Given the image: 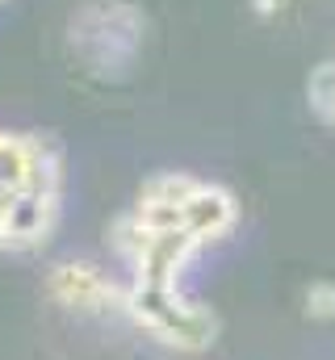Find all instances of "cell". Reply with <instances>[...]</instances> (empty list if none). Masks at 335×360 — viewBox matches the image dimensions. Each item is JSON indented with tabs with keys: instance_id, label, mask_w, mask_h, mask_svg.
I'll return each mask as SVG.
<instances>
[{
	"instance_id": "cell-1",
	"label": "cell",
	"mask_w": 335,
	"mask_h": 360,
	"mask_svg": "<svg viewBox=\"0 0 335 360\" xmlns=\"http://www.w3.org/2000/svg\"><path fill=\"white\" fill-rule=\"evenodd\" d=\"M134 310L176 344H206L210 340V319L201 310L176 302L168 293V285H143V293H134Z\"/></svg>"
},
{
	"instance_id": "cell-2",
	"label": "cell",
	"mask_w": 335,
	"mask_h": 360,
	"mask_svg": "<svg viewBox=\"0 0 335 360\" xmlns=\"http://www.w3.org/2000/svg\"><path fill=\"white\" fill-rule=\"evenodd\" d=\"M227 226H231V201H227V193L197 188V197L184 205V231L193 239H206V235H218Z\"/></svg>"
},
{
	"instance_id": "cell-3",
	"label": "cell",
	"mask_w": 335,
	"mask_h": 360,
	"mask_svg": "<svg viewBox=\"0 0 335 360\" xmlns=\"http://www.w3.org/2000/svg\"><path fill=\"white\" fill-rule=\"evenodd\" d=\"M55 293L63 297V302H72V306H92L96 297H105L109 289L101 285V276L96 272L80 269V264H68V269L55 272Z\"/></svg>"
},
{
	"instance_id": "cell-4",
	"label": "cell",
	"mask_w": 335,
	"mask_h": 360,
	"mask_svg": "<svg viewBox=\"0 0 335 360\" xmlns=\"http://www.w3.org/2000/svg\"><path fill=\"white\" fill-rule=\"evenodd\" d=\"M310 101H315V109L335 122V59L331 63H323L315 76H310Z\"/></svg>"
}]
</instances>
